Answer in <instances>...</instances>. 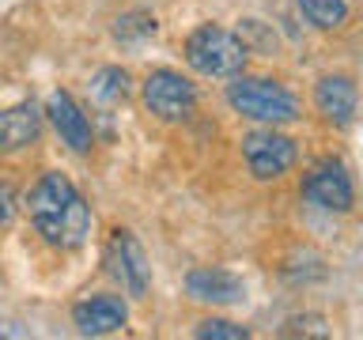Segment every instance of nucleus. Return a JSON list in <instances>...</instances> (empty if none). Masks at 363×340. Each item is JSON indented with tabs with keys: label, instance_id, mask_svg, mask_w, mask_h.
I'll list each match as a JSON object with an SVG mask.
<instances>
[{
	"label": "nucleus",
	"instance_id": "7",
	"mask_svg": "<svg viewBox=\"0 0 363 340\" xmlns=\"http://www.w3.org/2000/svg\"><path fill=\"white\" fill-rule=\"evenodd\" d=\"M303 197L311 204H318V208H325V212H348L352 200H356V193H352V178L345 174V166L333 163V159H325V163H318L311 174H306Z\"/></svg>",
	"mask_w": 363,
	"mask_h": 340
},
{
	"label": "nucleus",
	"instance_id": "13",
	"mask_svg": "<svg viewBox=\"0 0 363 340\" xmlns=\"http://www.w3.org/2000/svg\"><path fill=\"white\" fill-rule=\"evenodd\" d=\"M155 16H147V11H125V16H118V23H113V38L125 42V45H136V42H147L155 34Z\"/></svg>",
	"mask_w": 363,
	"mask_h": 340
},
{
	"label": "nucleus",
	"instance_id": "9",
	"mask_svg": "<svg viewBox=\"0 0 363 340\" xmlns=\"http://www.w3.org/2000/svg\"><path fill=\"white\" fill-rule=\"evenodd\" d=\"M186 291H189V299L212 302V306H231L246 295L242 280L227 268H193L186 280Z\"/></svg>",
	"mask_w": 363,
	"mask_h": 340
},
{
	"label": "nucleus",
	"instance_id": "1",
	"mask_svg": "<svg viewBox=\"0 0 363 340\" xmlns=\"http://www.w3.org/2000/svg\"><path fill=\"white\" fill-rule=\"evenodd\" d=\"M27 215L50 246L57 249H76L91 234V208L76 193V186L65 174H42L27 193Z\"/></svg>",
	"mask_w": 363,
	"mask_h": 340
},
{
	"label": "nucleus",
	"instance_id": "17",
	"mask_svg": "<svg viewBox=\"0 0 363 340\" xmlns=\"http://www.w3.org/2000/svg\"><path fill=\"white\" fill-rule=\"evenodd\" d=\"M11 215H16V197H11V186L0 181V227H4Z\"/></svg>",
	"mask_w": 363,
	"mask_h": 340
},
{
	"label": "nucleus",
	"instance_id": "15",
	"mask_svg": "<svg viewBox=\"0 0 363 340\" xmlns=\"http://www.w3.org/2000/svg\"><path fill=\"white\" fill-rule=\"evenodd\" d=\"M91 95L99 102H106V106L125 102V95H129V72L125 68H102L95 76V84H91Z\"/></svg>",
	"mask_w": 363,
	"mask_h": 340
},
{
	"label": "nucleus",
	"instance_id": "10",
	"mask_svg": "<svg viewBox=\"0 0 363 340\" xmlns=\"http://www.w3.org/2000/svg\"><path fill=\"white\" fill-rule=\"evenodd\" d=\"M42 136V110L34 102L0 110V152H23Z\"/></svg>",
	"mask_w": 363,
	"mask_h": 340
},
{
	"label": "nucleus",
	"instance_id": "12",
	"mask_svg": "<svg viewBox=\"0 0 363 340\" xmlns=\"http://www.w3.org/2000/svg\"><path fill=\"white\" fill-rule=\"evenodd\" d=\"M314 102L333 125H348L356 118L359 95H356V84H352L348 76H325V79H318V87H314Z\"/></svg>",
	"mask_w": 363,
	"mask_h": 340
},
{
	"label": "nucleus",
	"instance_id": "4",
	"mask_svg": "<svg viewBox=\"0 0 363 340\" xmlns=\"http://www.w3.org/2000/svg\"><path fill=\"white\" fill-rule=\"evenodd\" d=\"M144 106L163 121H186L197 106V91L182 72L159 68L144 79Z\"/></svg>",
	"mask_w": 363,
	"mask_h": 340
},
{
	"label": "nucleus",
	"instance_id": "16",
	"mask_svg": "<svg viewBox=\"0 0 363 340\" xmlns=\"http://www.w3.org/2000/svg\"><path fill=\"white\" fill-rule=\"evenodd\" d=\"M197 336L201 340H246L250 333L242 325H231V322H201L197 325Z\"/></svg>",
	"mask_w": 363,
	"mask_h": 340
},
{
	"label": "nucleus",
	"instance_id": "6",
	"mask_svg": "<svg viewBox=\"0 0 363 340\" xmlns=\"http://www.w3.org/2000/svg\"><path fill=\"white\" fill-rule=\"evenodd\" d=\"M242 155H246L250 174L261 178V181H272V178H280L284 170H291V163H295V140H288V136H280L272 129L250 132L242 140Z\"/></svg>",
	"mask_w": 363,
	"mask_h": 340
},
{
	"label": "nucleus",
	"instance_id": "8",
	"mask_svg": "<svg viewBox=\"0 0 363 340\" xmlns=\"http://www.w3.org/2000/svg\"><path fill=\"white\" fill-rule=\"evenodd\" d=\"M72 322L84 336H106L129 322V310L118 295H91V299L72 306Z\"/></svg>",
	"mask_w": 363,
	"mask_h": 340
},
{
	"label": "nucleus",
	"instance_id": "3",
	"mask_svg": "<svg viewBox=\"0 0 363 340\" xmlns=\"http://www.w3.org/2000/svg\"><path fill=\"white\" fill-rule=\"evenodd\" d=\"M227 102L242 113V118L265 121V125H284L299 118V98L284 91L277 79H242L238 76L227 87Z\"/></svg>",
	"mask_w": 363,
	"mask_h": 340
},
{
	"label": "nucleus",
	"instance_id": "14",
	"mask_svg": "<svg viewBox=\"0 0 363 340\" xmlns=\"http://www.w3.org/2000/svg\"><path fill=\"white\" fill-rule=\"evenodd\" d=\"M299 11L314 23V27L333 30V27H340V23H345L348 4H345V0H299Z\"/></svg>",
	"mask_w": 363,
	"mask_h": 340
},
{
	"label": "nucleus",
	"instance_id": "2",
	"mask_svg": "<svg viewBox=\"0 0 363 340\" xmlns=\"http://www.w3.org/2000/svg\"><path fill=\"white\" fill-rule=\"evenodd\" d=\"M246 42L216 23H204L186 38V61L201 76H238L246 64Z\"/></svg>",
	"mask_w": 363,
	"mask_h": 340
},
{
	"label": "nucleus",
	"instance_id": "11",
	"mask_svg": "<svg viewBox=\"0 0 363 340\" xmlns=\"http://www.w3.org/2000/svg\"><path fill=\"white\" fill-rule=\"evenodd\" d=\"M45 113H50L53 129L61 132V140L72 147V152H87V147H91V125H87V118H84V110H79L76 102H72V95H65V91H53Z\"/></svg>",
	"mask_w": 363,
	"mask_h": 340
},
{
	"label": "nucleus",
	"instance_id": "5",
	"mask_svg": "<svg viewBox=\"0 0 363 340\" xmlns=\"http://www.w3.org/2000/svg\"><path fill=\"white\" fill-rule=\"evenodd\" d=\"M106 265H110V276L129 295H136V299H140L147 291V283H152V265H147L140 242H136L129 231H113L110 246H106Z\"/></svg>",
	"mask_w": 363,
	"mask_h": 340
}]
</instances>
